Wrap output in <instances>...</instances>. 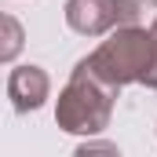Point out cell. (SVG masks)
I'll return each instance as SVG.
<instances>
[{
    "label": "cell",
    "instance_id": "6da1fadb",
    "mask_svg": "<svg viewBox=\"0 0 157 157\" xmlns=\"http://www.w3.org/2000/svg\"><path fill=\"white\" fill-rule=\"evenodd\" d=\"M80 66L99 80H106L110 88H124V84L157 88V33L143 26H121L88 59H80Z\"/></svg>",
    "mask_w": 157,
    "mask_h": 157
},
{
    "label": "cell",
    "instance_id": "7a4b0ae2",
    "mask_svg": "<svg viewBox=\"0 0 157 157\" xmlns=\"http://www.w3.org/2000/svg\"><path fill=\"white\" fill-rule=\"evenodd\" d=\"M121 88H110L106 80H99L95 73H88L77 62L70 84L62 88L59 102H55V121L62 132H73V135H99L110 113H113V99H117Z\"/></svg>",
    "mask_w": 157,
    "mask_h": 157
},
{
    "label": "cell",
    "instance_id": "3957f363",
    "mask_svg": "<svg viewBox=\"0 0 157 157\" xmlns=\"http://www.w3.org/2000/svg\"><path fill=\"white\" fill-rule=\"evenodd\" d=\"M66 22L80 37H102L121 22V0H66Z\"/></svg>",
    "mask_w": 157,
    "mask_h": 157
},
{
    "label": "cell",
    "instance_id": "277c9868",
    "mask_svg": "<svg viewBox=\"0 0 157 157\" xmlns=\"http://www.w3.org/2000/svg\"><path fill=\"white\" fill-rule=\"evenodd\" d=\"M51 91V80L40 66H15L11 77H7V99L18 113H29V110H40L44 99Z\"/></svg>",
    "mask_w": 157,
    "mask_h": 157
},
{
    "label": "cell",
    "instance_id": "5b68a950",
    "mask_svg": "<svg viewBox=\"0 0 157 157\" xmlns=\"http://www.w3.org/2000/svg\"><path fill=\"white\" fill-rule=\"evenodd\" d=\"M121 26H157V0H121Z\"/></svg>",
    "mask_w": 157,
    "mask_h": 157
},
{
    "label": "cell",
    "instance_id": "8992f818",
    "mask_svg": "<svg viewBox=\"0 0 157 157\" xmlns=\"http://www.w3.org/2000/svg\"><path fill=\"white\" fill-rule=\"evenodd\" d=\"M18 48H22V26H18L11 15H4V48H0V59L11 62V59L18 55Z\"/></svg>",
    "mask_w": 157,
    "mask_h": 157
}]
</instances>
